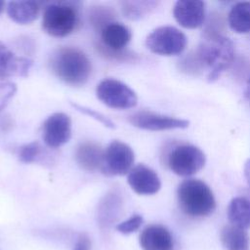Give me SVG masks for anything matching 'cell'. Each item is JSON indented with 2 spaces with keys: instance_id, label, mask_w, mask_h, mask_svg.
Masks as SVG:
<instances>
[{
  "instance_id": "obj_13",
  "label": "cell",
  "mask_w": 250,
  "mask_h": 250,
  "mask_svg": "<svg viewBox=\"0 0 250 250\" xmlns=\"http://www.w3.org/2000/svg\"><path fill=\"white\" fill-rule=\"evenodd\" d=\"M173 15L185 28H197L205 19V4L199 0H179L173 8Z\"/></svg>"
},
{
  "instance_id": "obj_9",
  "label": "cell",
  "mask_w": 250,
  "mask_h": 250,
  "mask_svg": "<svg viewBox=\"0 0 250 250\" xmlns=\"http://www.w3.org/2000/svg\"><path fill=\"white\" fill-rule=\"evenodd\" d=\"M135 154L130 146L121 141H112L104 149L101 171L110 176L126 175L133 168Z\"/></svg>"
},
{
  "instance_id": "obj_23",
  "label": "cell",
  "mask_w": 250,
  "mask_h": 250,
  "mask_svg": "<svg viewBox=\"0 0 250 250\" xmlns=\"http://www.w3.org/2000/svg\"><path fill=\"white\" fill-rule=\"evenodd\" d=\"M114 16L112 9L104 6H96L91 9L89 19L92 25L101 31L105 25L114 21Z\"/></svg>"
},
{
  "instance_id": "obj_2",
  "label": "cell",
  "mask_w": 250,
  "mask_h": 250,
  "mask_svg": "<svg viewBox=\"0 0 250 250\" xmlns=\"http://www.w3.org/2000/svg\"><path fill=\"white\" fill-rule=\"evenodd\" d=\"M233 58V43L220 34L208 35L195 52V62L198 66L208 70L209 82L217 80L221 73L231 64Z\"/></svg>"
},
{
  "instance_id": "obj_25",
  "label": "cell",
  "mask_w": 250,
  "mask_h": 250,
  "mask_svg": "<svg viewBox=\"0 0 250 250\" xmlns=\"http://www.w3.org/2000/svg\"><path fill=\"white\" fill-rule=\"evenodd\" d=\"M70 104L78 111H80L81 113L83 114H86L92 118H94L95 120L99 121L100 123H102L103 125H104L105 127H108L110 129H113L115 128V125L114 123L108 118L106 117L105 115H104L103 113L93 109V108H90L88 106H85V105H81V104H75V103H70Z\"/></svg>"
},
{
  "instance_id": "obj_7",
  "label": "cell",
  "mask_w": 250,
  "mask_h": 250,
  "mask_svg": "<svg viewBox=\"0 0 250 250\" xmlns=\"http://www.w3.org/2000/svg\"><path fill=\"white\" fill-rule=\"evenodd\" d=\"M97 98L105 105L115 109H128L136 106L138 97L136 93L124 82L105 78L96 88Z\"/></svg>"
},
{
  "instance_id": "obj_4",
  "label": "cell",
  "mask_w": 250,
  "mask_h": 250,
  "mask_svg": "<svg viewBox=\"0 0 250 250\" xmlns=\"http://www.w3.org/2000/svg\"><path fill=\"white\" fill-rule=\"evenodd\" d=\"M79 21L77 8L70 3L48 4L42 15V28L51 36L64 37L76 29Z\"/></svg>"
},
{
  "instance_id": "obj_27",
  "label": "cell",
  "mask_w": 250,
  "mask_h": 250,
  "mask_svg": "<svg viewBox=\"0 0 250 250\" xmlns=\"http://www.w3.org/2000/svg\"><path fill=\"white\" fill-rule=\"evenodd\" d=\"M17 92V85L11 81L0 83V112L6 107Z\"/></svg>"
},
{
  "instance_id": "obj_20",
  "label": "cell",
  "mask_w": 250,
  "mask_h": 250,
  "mask_svg": "<svg viewBox=\"0 0 250 250\" xmlns=\"http://www.w3.org/2000/svg\"><path fill=\"white\" fill-rule=\"evenodd\" d=\"M228 219L230 225L246 229L250 228V200L245 197H234L228 207Z\"/></svg>"
},
{
  "instance_id": "obj_19",
  "label": "cell",
  "mask_w": 250,
  "mask_h": 250,
  "mask_svg": "<svg viewBox=\"0 0 250 250\" xmlns=\"http://www.w3.org/2000/svg\"><path fill=\"white\" fill-rule=\"evenodd\" d=\"M220 239L226 250H249L250 248L247 231L232 225L225 226L221 229Z\"/></svg>"
},
{
  "instance_id": "obj_22",
  "label": "cell",
  "mask_w": 250,
  "mask_h": 250,
  "mask_svg": "<svg viewBox=\"0 0 250 250\" xmlns=\"http://www.w3.org/2000/svg\"><path fill=\"white\" fill-rule=\"evenodd\" d=\"M125 17L131 20H138L152 11L157 2L154 1H125L121 3Z\"/></svg>"
},
{
  "instance_id": "obj_10",
  "label": "cell",
  "mask_w": 250,
  "mask_h": 250,
  "mask_svg": "<svg viewBox=\"0 0 250 250\" xmlns=\"http://www.w3.org/2000/svg\"><path fill=\"white\" fill-rule=\"evenodd\" d=\"M71 137V119L63 112H55L47 117L42 125V138L45 145L58 148Z\"/></svg>"
},
{
  "instance_id": "obj_24",
  "label": "cell",
  "mask_w": 250,
  "mask_h": 250,
  "mask_svg": "<svg viewBox=\"0 0 250 250\" xmlns=\"http://www.w3.org/2000/svg\"><path fill=\"white\" fill-rule=\"evenodd\" d=\"M43 152V147L38 142H31L21 146L19 150V159L23 163L36 162Z\"/></svg>"
},
{
  "instance_id": "obj_12",
  "label": "cell",
  "mask_w": 250,
  "mask_h": 250,
  "mask_svg": "<svg viewBox=\"0 0 250 250\" xmlns=\"http://www.w3.org/2000/svg\"><path fill=\"white\" fill-rule=\"evenodd\" d=\"M127 183L138 194L151 195L161 188V181L157 173L145 164L134 166L127 174Z\"/></svg>"
},
{
  "instance_id": "obj_26",
  "label": "cell",
  "mask_w": 250,
  "mask_h": 250,
  "mask_svg": "<svg viewBox=\"0 0 250 250\" xmlns=\"http://www.w3.org/2000/svg\"><path fill=\"white\" fill-rule=\"evenodd\" d=\"M144 222V219L141 215L135 214L128 218L127 220L119 223L116 225L115 229L117 231L123 233V234H130L132 232H135L140 229Z\"/></svg>"
},
{
  "instance_id": "obj_5",
  "label": "cell",
  "mask_w": 250,
  "mask_h": 250,
  "mask_svg": "<svg viewBox=\"0 0 250 250\" xmlns=\"http://www.w3.org/2000/svg\"><path fill=\"white\" fill-rule=\"evenodd\" d=\"M100 33L101 41L98 43L97 48L101 54L111 60L118 61H128L135 57V54L125 50L132 38V33L128 26L114 21L105 25Z\"/></svg>"
},
{
  "instance_id": "obj_15",
  "label": "cell",
  "mask_w": 250,
  "mask_h": 250,
  "mask_svg": "<svg viewBox=\"0 0 250 250\" xmlns=\"http://www.w3.org/2000/svg\"><path fill=\"white\" fill-rule=\"evenodd\" d=\"M143 250H173L174 240L167 228L161 225H149L140 234Z\"/></svg>"
},
{
  "instance_id": "obj_30",
  "label": "cell",
  "mask_w": 250,
  "mask_h": 250,
  "mask_svg": "<svg viewBox=\"0 0 250 250\" xmlns=\"http://www.w3.org/2000/svg\"><path fill=\"white\" fill-rule=\"evenodd\" d=\"M245 96L250 100V78L247 81V86H246V90H245Z\"/></svg>"
},
{
  "instance_id": "obj_17",
  "label": "cell",
  "mask_w": 250,
  "mask_h": 250,
  "mask_svg": "<svg viewBox=\"0 0 250 250\" xmlns=\"http://www.w3.org/2000/svg\"><path fill=\"white\" fill-rule=\"evenodd\" d=\"M104 149L94 142H83L75 150L77 164L88 172L101 170L103 164Z\"/></svg>"
},
{
  "instance_id": "obj_29",
  "label": "cell",
  "mask_w": 250,
  "mask_h": 250,
  "mask_svg": "<svg viewBox=\"0 0 250 250\" xmlns=\"http://www.w3.org/2000/svg\"><path fill=\"white\" fill-rule=\"evenodd\" d=\"M244 176H245L247 183L250 186V158L246 161V163L244 165Z\"/></svg>"
},
{
  "instance_id": "obj_28",
  "label": "cell",
  "mask_w": 250,
  "mask_h": 250,
  "mask_svg": "<svg viewBox=\"0 0 250 250\" xmlns=\"http://www.w3.org/2000/svg\"><path fill=\"white\" fill-rule=\"evenodd\" d=\"M92 242L87 233H80L76 239L73 250H91Z\"/></svg>"
},
{
  "instance_id": "obj_21",
  "label": "cell",
  "mask_w": 250,
  "mask_h": 250,
  "mask_svg": "<svg viewBox=\"0 0 250 250\" xmlns=\"http://www.w3.org/2000/svg\"><path fill=\"white\" fill-rule=\"evenodd\" d=\"M229 24L236 33L250 32V2L234 4L229 13Z\"/></svg>"
},
{
  "instance_id": "obj_16",
  "label": "cell",
  "mask_w": 250,
  "mask_h": 250,
  "mask_svg": "<svg viewBox=\"0 0 250 250\" xmlns=\"http://www.w3.org/2000/svg\"><path fill=\"white\" fill-rule=\"evenodd\" d=\"M122 209V198L117 192L109 191L101 200L97 220L102 229H107L119 217Z\"/></svg>"
},
{
  "instance_id": "obj_1",
  "label": "cell",
  "mask_w": 250,
  "mask_h": 250,
  "mask_svg": "<svg viewBox=\"0 0 250 250\" xmlns=\"http://www.w3.org/2000/svg\"><path fill=\"white\" fill-rule=\"evenodd\" d=\"M49 64L59 79L72 86L84 85L92 72L91 61L83 51L75 47H61L55 50Z\"/></svg>"
},
{
  "instance_id": "obj_8",
  "label": "cell",
  "mask_w": 250,
  "mask_h": 250,
  "mask_svg": "<svg viewBox=\"0 0 250 250\" xmlns=\"http://www.w3.org/2000/svg\"><path fill=\"white\" fill-rule=\"evenodd\" d=\"M203 151L193 145H180L169 153L168 166L178 176L188 177L200 171L205 165Z\"/></svg>"
},
{
  "instance_id": "obj_11",
  "label": "cell",
  "mask_w": 250,
  "mask_h": 250,
  "mask_svg": "<svg viewBox=\"0 0 250 250\" xmlns=\"http://www.w3.org/2000/svg\"><path fill=\"white\" fill-rule=\"evenodd\" d=\"M128 120L135 127L149 131L185 129L189 125L188 120L155 113L148 110L137 111L128 116Z\"/></svg>"
},
{
  "instance_id": "obj_31",
  "label": "cell",
  "mask_w": 250,
  "mask_h": 250,
  "mask_svg": "<svg viewBox=\"0 0 250 250\" xmlns=\"http://www.w3.org/2000/svg\"><path fill=\"white\" fill-rule=\"evenodd\" d=\"M4 7H5V2L4 1H0V14L3 12Z\"/></svg>"
},
{
  "instance_id": "obj_18",
  "label": "cell",
  "mask_w": 250,
  "mask_h": 250,
  "mask_svg": "<svg viewBox=\"0 0 250 250\" xmlns=\"http://www.w3.org/2000/svg\"><path fill=\"white\" fill-rule=\"evenodd\" d=\"M40 6L35 1H11L7 5L8 17L19 24H27L37 19Z\"/></svg>"
},
{
  "instance_id": "obj_14",
  "label": "cell",
  "mask_w": 250,
  "mask_h": 250,
  "mask_svg": "<svg viewBox=\"0 0 250 250\" xmlns=\"http://www.w3.org/2000/svg\"><path fill=\"white\" fill-rule=\"evenodd\" d=\"M33 64L28 58L19 57L0 41V80L9 77H25Z\"/></svg>"
},
{
  "instance_id": "obj_6",
  "label": "cell",
  "mask_w": 250,
  "mask_h": 250,
  "mask_svg": "<svg viewBox=\"0 0 250 250\" xmlns=\"http://www.w3.org/2000/svg\"><path fill=\"white\" fill-rule=\"evenodd\" d=\"M186 35L177 27L163 25L153 29L146 38V48L157 55L175 56L181 54L187 46Z\"/></svg>"
},
{
  "instance_id": "obj_3",
  "label": "cell",
  "mask_w": 250,
  "mask_h": 250,
  "mask_svg": "<svg viewBox=\"0 0 250 250\" xmlns=\"http://www.w3.org/2000/svg\"><path fill=\"white\" fill-rule=\"evenodd\" d=\"M177 198L181 210L192 218L209 216L216 208L213 191L197 179L183 181L178 187Z\"/></svg>"
}]
</instances>
